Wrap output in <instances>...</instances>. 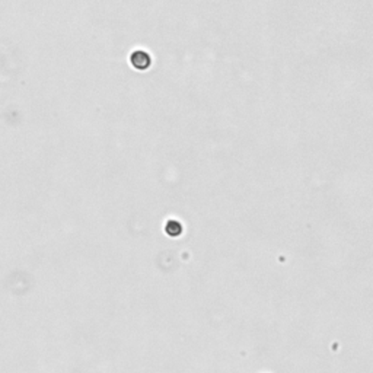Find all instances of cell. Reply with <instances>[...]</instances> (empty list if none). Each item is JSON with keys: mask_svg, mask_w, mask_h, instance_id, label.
<instances>
[{"mask_svg": "<svg viewBox=\"0 0 373 373\" xmlns=\"http://www.w3.org/2000/svg\"><path fill=\"white\" fill-rule=\"evenodd\" d=\"M131 63L136 69H146L150 64V58L143 51H136L131 56Z\"/></svg>", "mask_w": 373, "mask_h": 373, "instance_id": "6da1fadb", "label": "cell"}]
</instances>
